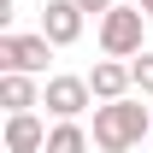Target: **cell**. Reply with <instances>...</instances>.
<instances>
[{
  "label": "cell",
  "mask_w": 153,
  "mask_h": 153,
  "mask_svg": "<svg viewBox=\"0 0 153 153\" xmlns=\"http://www.w3.org/2000/svg\"><path fill=\"white\" fill-rule=\"evenodd\" d=\"M94 147L100 153H130V147H141L153 135V118H147V106L135 94H124V100H100L94 106Z\"/></svg>",
  "instance_id": "obj_1"
},
{
  "label": "cell",
  "mask_w": 153,
  "mask_h": 153,
  "mask_svg": "<svg viewBox=\"0 0 153 153\" xmlns=\"http://www.w3.org/2000/svg\"><path fill=\"white\" fill-rule=\"evenodd\" d=\"M141 24H147V12L118 0L112 12L100 18V53H106V59H135V53H147V47H141Z\"/></svg>",
  "instance_id": "obj_2"
},
{
  "label": "cell",
  "mask_w": 153,
  "mask_h": 153,
  "mask_svg": "<svg viewBox=\"0 0 153 153\" xmlns=\"http://www.w3.org/2000/svg\"><path fill=\"white\" fill-rule=\"evenodd\" d=\"M47 59H53V41L41 36H18V30H12V36H0V71H24V76H41L47 71Z\"/></svg>",
  "instance_id": "obj_3"
},
{
  "label": "cell",
  "mask_w": 153,
  "mask_h": 153,
  "mask_svg": "<svg viewBox=\"0 0 153 153\" xmlns=\"http://www.w3.org/2000/svg\"><path fill=\"white\" fill-rule=\"evenodd\" d=\"M41 106H47L53 118H82L88 106H94V88H88V76L59 71V76H47V88H41Z\"/></svg>",
  "instance_id": "obj_4"
},
{
  "label": "cell",
  "mask_w": 153,
  "mask_h": 153,
  "mask_svg": "<svg viewBox=\"0 0 153 153\" xmlns=\"http://www.w3.org/2000/svg\"><path fill=\"white\" fill-rule=\"evenodd\" d=\"M82 6L76 0H47L41 6V36L53 41V47H71V41H82Z\"/></svg>",
  "instance_id": "obj_5"
},
{
  "label": "cell",
  "mask_w": 153,
  "mask_h": 153,
  "mask_svg": "<svg viewBox=\"0 0 153 153\" xmlns=\"http://www.w3.org/2000/svg\"><path fill=\"white\" fill-rule=\"evenodd\" d=\"M47 124L36 112H6V153H47Z\"/></svg>",
  "instance_id": "obj_6"
},
{
  "label": "cell",
  "mask_w": 153,
  "mask_h": 153,
  "mask_svg": "<svg viewBox=\"0 0 153 153\" xmlns=\"http://www.w3.org/2000/svg\"><path fill=\"white\" fill-rule=\"evenodd\" d=\"M88 88H94V100H124V94L135 88L130 59H100L94 71H88Z\"/></svg>",
  "instance_id": "obj_7"
},
{
  "label": "cell",
  "mask_w": 153,
  "mask_h": 153,
  "mask_svg": "<svg viewBox=\"0 0 153 153\" xmlns=\"http://www.w3.org/2000/svg\"><path fill=\"white\" fill-rule=\"evenodd\" d=\"M41 88H47V82H36V76H24V71H0V106H6V112H36Z\"/></svg>",
  "instance_id": "obj_8"
},
{
  "label": "cell",
  "mask_w": 153,
  "mask_h": 153,
  "mask_svg": "<svg viewBox=\"0 0 153 153\" xmlns=\"http://www.w3.org/2000/svg\"><path fill=\"white\" fill-rule=\"evenodd\" d=\"M88 141H94V135L82 130L76 118H59L53 135H47V153H88Z\"/></svg>",
  "instance_id": "obj_9"
},
{
  "label": "cell",
  "mask_w": 153,
  "mask_h": 153,
  "mask_svg": "<svg viewBox=\"0 0 153 153\" xmlns=\"http://www.w3.org/2000/svg\"><path fill=\"white\" fill-rule=\"evenodd\" d=\"M130 71H135V94H147V100H153V53H135V59H130Z\"/></svg>",
  "instance_id": "obj_10"
},
{
  "label": "cell",
  "mask_w": 153,
  "mask_h": 153,
  "mask_svg": "<svg viewBox=\"0 0 153 153\" xmlns=\"http://www.w3.org/2000/svg\"><path fill=\"white\" fill-rule=\"evenodd\" d=\"M76 6H82V12H94V18H106V12H112L118 0H76Z\"/></svg>",
  "instance_id": "obj_11"
},
{
  "label": "cell",
  "mask_w": 153,
  "mask_h": 153,
  "mask_svg": "<svg viewBox=\"0 0 153 153\" xmlns=\"http://www.w3.org/2000/svg\"><path fill=\"white\" fill-rule=\"evenodd\" d=\"M135 6H141V12H147V18H153V0H135Z\"/></svg>",
  "instance_id": "obj_12"
}]
</instances>
